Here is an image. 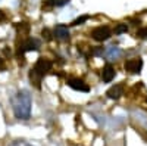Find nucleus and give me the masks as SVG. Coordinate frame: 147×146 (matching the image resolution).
Here are the masks:
<instances>
[{"instance_id":"obj_4","label":"nucleus","mask_w":147,"mask_h":146,"mask_svg":"<svg viewBox=\"0 0 147 146\" xmlns=\"http://www.w3.org/2000/svg\"><path fill=\"white\" fill-rule=\"evenodd\" d=\"M110 35H112V31H110L109 27H97L91 31V37L97 41H106L107 39H110Z\"/></svg>"},{"instance_id":"obj_8","label":"nucleus","mask_w":147,"mask_h":146,"mask_svg":"<svg viewBox=\"0 0 147 146\" xmlns=\"http://www.w3.org/2000/svg\"><path fill=\"white\" fill-rule=\"evenodd\" d=\"M106 94H107L109 99H119V97L124 94V86H122V84H115V86H112L106 92Z\"/></svg>"},{"instance_id":"obj_16","label":"nucleus","mask_w":147,"mask_h":146,"mask_svg":"<svg viewBox=\"0 0 147 146\" xmlns=\"http://www.w3.org/2000/svg\"><path fill=\"white\" fill-rule=\"evenodd\" d=\"M43 37H46V40H50L52 37H50V31H49V30H43Z\"/></svg>"},{"instance_id":"obj_3","label":"nucleus","mask_w":147,"mask_h":146,"mask_svg":"<svg viewBox=\"0 0 147 146\" xmlns=\"http://www.w3.org/2000/svg\"><path fill=\"white\" fill-rule=\"evenodd\" d=\"M38 47H40V41L37 40V39H22L18 46H16V53L18 56H22L24 53H27V52H32V50H38Z\"/></svg>"},{"instance_id":"obj_10","label":"nucleus","mask_w":147,"mask_h":146,"mask_svg":"<svg viewBox=\"0 0 147 146\" xmlns=\"http://www.w3.org/2000/svg\"><path fill=\"white\" fill-rule=\"evenodd\" d=\"M66 3H69V0H46V2L43 3V7L46 6H56V7H59V6H65Z\"/></svg>"},{"instance_id":"obj_1","label":"nucleus","mask_w":147,"mask_h":146,"mask_svg":"<svg viewBox=\"0 0 147 146\" xmlns=\"http://www.w3.org/2000/svg\"><path fill=\"white\" fill-rule=\"evenodd\" d=\"M12 109L18 120H28L31 115V96L27 90H19L16 92L10 99Z\"/></svg>"},{"instance_id":"obj_5","label":"nucleus","mask_w":147,"mask_h":146,"mask_svg":"<svg viewBox=\"0 0 147 146\" xmlns=\"http://www.w3.org/2000/svg\"><path fill=\"white\" fill-rule=\"evenodd\" d=\"M143 68V59L141 58H132V59H128L125 62V69L131 74H138Z\"/></svg>"},{"instance_id":"obj_11","label":"nucleus","mask_w":147,"mask_h":146,"mask_svg":"<svg viewBox=\"0 0 147 146\" xmlns=\"http://www.w3.org/2000/svg\"><path fill=\"white\" fill-rule=\"evenodd\" d=\"M121 55V50L118 47H110L109 49V53H107V56L110 58V59H113V58H118Z\"/></svg>"},{"instance_id":"obj_17","label":"nucleus","mask_w":147,"mask_h":146,"mask_svg":"<svg viewBox=\"0 0 147 146\" xmlns=\"http://www.w3.org/2000/svg\"><path fill=\"white\" fill-rule=\"evenodd\" d=\"M3 68H5V62H3V59L0 58V71H2Z\"/></svg>"},{"instance_id":"obj_9","label":"nucleus","mask_w":147,"mask_h":146,"mask_svg":"<svg viewBox=\"0 0 147 146\" xmlns=\"http://www.w3.org/2000/svg\"><path fill=\"white\" fill-rule=\"evenodd\" d=\"M115 68L112 67V65H106L105 68H103V71H102V78H103V81L105 83H110L113 78H115Z\"/></svg>"},{"instance_id":"obj_7","label":"nucleus","mask_w":147,"mask_h":146,"mask_svg":"<svg viewBox=\"0 0 147 146\" xmlns=\"http://www.w3.org/2000/svg\"><path fill=\"white\" fill-rule=\"evenodd\" d=\"M53 35L57 40L65 41V40L69 39V28L66 25H63V24H59V25H56L55 30H53Z\"/></svg>"},{"instance_id":"obj_12","label":"nucleus","mask_w":147,"mask_h":146,"mask_svg":"<svg viewBox=\"0 0 147 146\" xmlns=\"http://www.w3.org/2000/svg\"><path fill=\"white\" fill-rule=\"evenodd\" d=\"M88 18H90L88 15H82V16H80V18H77L75 21H74V22H72V25H74V27L81 25V24H84L85 21H88Z\"/></svg>"},{"instance_id":"obj_15","label":"nucleus","mask_w":147,"mask_h":146,"mask_svg":"<svg viewBox=\"0 0 147 146\" xmlns=\"http://www.w3.org/2000/svg\"><path fill=\"white\" fill-rule=\"evenodd\" d=\"M137 37H140V39H147V27L140 28V30L137 31Z\"/></svg>"},{"instance_id":"obj_13","label":"nucleus","mask_w":147,"mask_h":146,"mask_svg":"<svg viewBox=\"0 0 147 146\" xmlns=\"http://www.w3.org/2000/svg\"><path fill=\"white\" fill-rule=\"evenodd\" d=\"M127 31H128L127 24H118V25L115 27V33L116 34H122V33H127Z\"/></svg>"},{"instance_id":"obj_14","label":"nucleus","mask_w":147,"mask_h":146,"mask_svg":"<svg viewBox=\"0 0 147 146\" xmlns=\"http://www.w3.org/2000/svg\"><path fill=\"white\" fill-rule=\"evenodd\" d=\"M9 146H32V145H30V143L25 142V140H13Z\"/></svg>"},{"instance_id":"obj_2","label":"nucleus","mask_w":147,"mask_h":146,"mask_svg":"<svg viewBox=\"0 0 147 146\" xmlns=\"http://www.w3.org/2000/svg\"><path fill=\"white\" fill-rule=\"evenodd\" d=\"M50 68H52V60H49L46 58H38V59H37L35 65L30 71L31 84H34L37 89H40V83L44 78V75L50 71Z\"/></svg>"},{"instance_id":"obj_6","label":"nucleus","mask_w":147,"mask_h":146,"mask_svg":"<svg viewBox=\"0 0 147 146\" xmlns=\"http://www.w3.org/2000/svg\"><path fill=\"white\" fill-rule=\"evenodd\" d=\"M66 84H68L71 89L77 90V92H84V93H87V92L90 90L88 84H87V83H84V81L80 80V78H69V80L66 81Z\"/></svg>"}]
</instances>
